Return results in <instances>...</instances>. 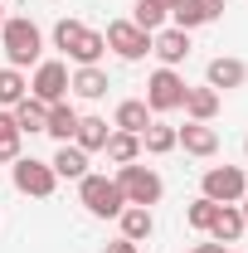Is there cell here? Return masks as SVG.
<instances>
[{"label":"cell","instance_id":"cell-28","mask_svg":"<svg viewBox=\"0 0 248 253\" xmlns=\"http://www.w3.org/2000/svg\"><path fill=\"white\" fill-rule=\"evenodd\" d=\"M102 54H107V39H102L97 30H88V34H83V44H78V49H73L68 59L78 63V68H88V63H97Z\"/></svg>","mask_w":248,"mask_h":253},{"label":"cell","instance_id":"cell-24","mask_svg":"<svg viewBox=\"0 0 248 253\" xmlns=\"http://www.w3.org/2000/svg\"><path fill=\"white\" fill-rule=\"evenodd\" d=\"M165 20H170V10H165L161 0H136V10H131V25H141L146 34L165 30Z\"/></svg>","mask_w":248,"mask_h":253},{"label":"cell","instance_id":"cell-10","mask_svg":"<svg viewBox=\"0 0 248 253\" xmlns=\"http://www.w3.org/2000/svg\"><path fill=\"white\" fill-rule=\"evenodd\" d=\"M175 146H185L190 156H200V161H209L219 151V131L209 122H185V126H175Z\"/></svg>","mask_w":248,"mask_h":253},{"label":"cell","instance_id":"cell-29","mask_svg":"<svg viewBox=\"0 0 248 253\" xmlns=\"http://www.w3.org/2000/svg\"><path fill=\"white\" fill-rule=\"evenodd\" d=\"M214 210H219L214 200H205V195H200V200H190V205H185V224L205 234V229H209V219H214Z\"/></svg>","mask_w":248,"mask_h":253},{"label":"cell","instance_id":"cell-27","mask_svg":"<svg viewBox=\"0 0 248 253\" xmlns=\"http://www.w3.org/2000/svg\"><path fill=\"white\" fill-rule=\"evenodd\" d=\"M83 34H88V25H83V20H59V25H54V49L73 54V49L83 44Z\"/></svg>","mask_w":248,"mask_h":253},{"label":"cell","instance_id":"cell-33","mask_svg":"<svg viewBox=\"0 0 248 253\" xmlns=\"http://www.w3.org/2000/svg\"><path fill=\"white\" fill-rule=\"evenodd\" d=\"M161 5H165V10H175V5H180V0H161Z\"/></svg>","mask_w":248,"mask_h":253},{"label":"cell","instance_id":"cell-21","mask_svg":"<svg viewBox=\"0 0 248 253\" xmlns=\"http://www.w3.org/2000/svg\"><path fill=\"white\" fill-rule=\"evenodd\" d=\"M107 136H112V126L102 122V117H78V131H73V146H83L88 156L107 146Z\"/></svg>","mask_w":248,"mask_h":253},{"label":"cell","instance_id":"cell-23","mask_svg":"<svg viewBox=\"0 0 248 253\" xmlns=\"http://www.w3.org/2000/svg\"><path fill=\"white\" fill-rule=\"evenodd\" d=\"M20 126H15V117H10V107H0V166H15L20 161Z\"/></svg>","mask_w":248,"mask_h":253},{"label":"cell","instance_id":"cell-7","mask_svg":"<svg viewBox=\"0 0 248 253\" xmlns=\"http://www.w3.org/2000/svg\"><path fill=\"white\" fill-rule=\"evenodd\" d=\"M102 39H107V49H112L117 59H126V63H136V59L151 54V34L141 30V25H131V20H112Z\"/></svg>","mask_w":248,"mask_h":253},{"label":"cell","instance_id":"cell-35","mask_svg":"<svg viewBox=\"0 0 248 253\" xmlns=\"http://www.w3.org/2000/svg\"><path fill=\"white\" fill-rule=\"evenodd\" d=\"M244 156H248V136H244Z\"/></svg>","mask_w":248,"mask_h":253},{"label":"cell","instance_id":"cell-17","mask_svg":"<svg viewBox=\"0 0 248 253\" xmlns=\"http://www.w3.org/2000/svg\"><path fill=\"white\" fill-rule=\"evenodd\" d=\"M112 126H117V131H131V136H141V131L151 126V107H146L141 97H126V102H117Z\"/></svg>","mask_w":248,"mask_h":253},{"label":"cell","instance_id":"cell-8","mask_svg":"<svg viewBox=\"0 0 248 253\" xmlns=\"http://www.w3.org/2000/svg\"><path fill=\"white\" fill-rule=\"evenodd\" d=\"M30 97H39L44 107H49V102H63V97H68V63H59V59H44V63H34Z\"/></svg>","mask_w":248,"mask_h":253},{"label":"cell","instance_id":"cell-26","mask_svg":"<svg viewBox=\"0 0 248 253\" xmlns=\"http://www.w3.org/2000/svg\"><path fill=\"white\" fill-rule=\"evenodd\" d=\"M141 151H151V156H165V151H175V126L151 122L146 131H141Z\"/></svg>","mask_w":248,"mask_h":253},{"label":"cell","instance_id":"cell-22","mask_svg":"<svg viewBox=\"0 0 248 253\" xmlns=\"http://www.w3.org/2000/svg\"><path fill=\"white\" fill-rule=\"evenodd\" d=\"M107 161L112 166H131V161H141V136H131V131H117L112 126V136H107Z\"/></svg>","mask_w":248,"mask_h":253},{"label":"cell","instance_id":"cell-4","mask_svg":"<svg viewBox=\"0 0 248 253\" xmlns=\"http://www.w3.org/2000/svg\"><path fill=\"white\" fill-rule=\"evenodd\" d=\"M200 195L214 200V205H239L248 195V170L244 166H209L205 180H200Z\"/></svg>","mask_w":248,"mask_h":253},{"label":"cell","instance_id":"cell-32","mask_svg":"<svg viewBox=\"0 0 248 253\" xmlns=\"http://www.w3.org/2000/svg\"><path fill=\"white\" fill-rule=\"evenodd\" d=\"M239 214H244V229H248V195L239 200Z\"/></svg>","mask_w":248,"mask_h":253},{"label":"cell","instance_id":"cell-25","mask_svg":"<svg viewBox=\"0 0 248 253\" xmlns=\"http://www.w3.org/2000/svg\"><path fill=\"white\" fill-rule=\"evenodd\" d=\"M20 97H30V78L20 68H0V107H15Z\"/></svg>","mask_w":248,"mask_h":253},{"label":"cell","instance_id":"cell-13","mask_svg":"<svg viewBox=\"0 0 248 253\" xmlns=\"http://www.w3.org/2000/svg\"><path fill=\"white\" fill-rule=\"evenodd\" d=\"M205 234H209L214 244H224V249H229V244H239V239L248 234V229H244V214H239V205H219Z\"/></svg>","mask_w":248,"mask_h":253},{"label":"cell","instance_id":"cell-30","mask_svg":"<svg viewBox=\"0 0 248 253\" xmlns=\"http://www.w3.org/2000/svg\"><path fill=\"white\" fill-rule=\"evenodd\" d=\"M107 253H141V249H136L131 239H112V244H107Z\"/></svg>","mask_w":248,"mask_h":253},{"label":"cell","instance_id":"cell-9","mask_svg":"<svg viewBox=\"0 0 248 253\" xmlns=\"http://www.w3.org/2000/svg\"><path fill=\"white\" fill-rule=\"evenodd\" d=\"M151 54L161 59V68H175V63L190 59V30H175V25H165V30L151 34Z\"/></svg>","mask_w":248,"mask_h":253},{"label":"cell","instance_id":"cell-14","mask_svg":"<svg viewBox=\"0 0 248 253\" xmlns=\"http://www.w3.org/2000/svg\"><path fill=\"white\" fill-rule=\"evenodd\" d=\"M117 224H122V239H131V244H146L156 234V214L146 205H126L122 214H117Z\"/></svg>","mask_w":248,"mask_h":253},{"label":"cell","instance_id":"cell-16","mask_svg":"<svg viewBox=\"0 0 248 253\" xmlns=\"http://www.w3.org/2000/svg\"><path fill=\"white\" fill-rule=\"evenodd\" d=\"M185 117H190V122H214V117H219V93L209 88V83L185 88Z\"/></svg>","mask_w":248,"mask_h":253},{"label":"cell","instance_id":"cell-31","mask_svg":"<svg viewBox=\"0 0 248 253\" xmlns=\"http://www.w3.org/2000/svg\"><path fill=\"white\" fill-rule=\"evenodd\" d=\"M190 253H229V249H224V244H214V239H205V244H195Z\"/></svg>","mask_w":248,"mask_h":253},{"label":"cell","instance_id":"cell-12","mask_svg":"<svg viewBox=\"0 0 248 253\" xmlns=\"http://www.w3.org/2000/svg\"><path fill=\"white\" fill-rule=\"evenodd\" d=\"M219 15H224V0H180V5L170 10L175 30H200V25H214Z\"/></svg>","mask_w":248,"mask_h":253},{"label":"cell","instance_id":"cell-5","mask_svg":"<svg viewBox=\"0 0 248 253\" xmlns=\"http://www.w3.org/2000/svg\"><path fill=\"white\" fill-rule=\"evenodd\" d=\"M185 88L190 83L175 68H156L151 78H146V97H141V102L151 107V117L156 112H180V107H185Z\"/></svg>","mask_w":248,"mask_h":253},{"label":"cell","instance_id":"cell-6","mask_svg":"<svg viewBox=\"0 0 248 253\" xmlns=\"http://www.w3.org/2000/svg\"><path fill=\"white\" fill-rule=\"evenodd\" d=\"M10 180H15L20 195H30V200H49L54 185H59L54 166H49V161H39V156H20L15 166H10Z\"/></svg>","mask_w":248,"mask_h":253},{"label":"cell","instance_id":"cell-20","mask_svg":"<svg viewBox=\"0 0 248 253\" xmlns=\"http://www.w3.org/2000/svg\"><path fill=\"white\" fill-rule=\"evenodd\" d=\"M44 131H49L59 146H63V141H73V131H78V112L68 107V97H63V102H49V122H44Z\"/></svg>","mask_w":248,"mask_h":253},{"label":"cell","instance_id":"cell-2","mask_svg":"<svg viewBox=\"0 0 248 253\" xmlns=\"http://www.w3.org/2000/svg\"><path fill=\"white\" fill-rule=\"evenodd\" d=\"M78 200H83V210L93 214V219H117L126 210V200H122V190H117V180H107V175H83L78 180Z\"/></svg>","mask_w":248,"mask_h":253},{"label":"cell","instance_id":"cell-18","mask_svg":"<svg viewBox=\"0 0 248 253\" xmlns=\"http://www.w3.org/2000/svg\"><path fill=\"white\" fill-rule=\"evenodd\" d=\"M68 88H73L78 97H88V102H97V97L107 93V73H102V63H88V68L68 73Z\"/></svg>","mask_w":248,"mask_h":253},{"label":"cell","instance_id":"cell-19","mask_svg":"<svg viewBox=\"0 0 248 253\" xmlns=\"http://www.w3.org/2000/svg\"><path fill=\"white\" fill-rule=\"evenodd\" d=\"M10 117H15V126H20L25 136H34V131H44V122H49V107H44L39 97H20V102L10 107Z\"/></svg>","mask_w":248,"mask_h":253},{"label":"cell","instance_id":"cell-11","mask_svg":"<svg viewBox=\"0 0 248 253\" xmlns=\"http://www.w3.org/2000/svg\"><path fill=\"white\" fill-rule=\"evenodd\" d=\"M205 83L214 88V93H234V88H244L248 83V63L244 59H209V68H205Z\"/></svg>","mask_w":248,"mask_h":253},{"label":"cell","instance_id":"cell-15","mask_svg":"<svg viewBox=\"0 0 248 253\" xmlns=\"http://www.w3.org/2000/svg\"><path fill=\"white\" fill-rule=\"evenodd\" d=\"M49 166H54V175H59V180H83V175H88V151H83V146H73V141H63Z\"/></svg>","mask_w":248,"mask_h":253},{"label":"cell","instance_id":"cell-36","mask_svg":"<svg viewBox=\"0 0 248 253\" xmlns=\"http://www.w3.org/2000/svg\"><path fill=\"white\" fill-rule=\"evenodd\" d=\"M229 253H234V249H229Z\"/></svg>","mask_w":248,"mask_h":253},{"label":"cell","instance_id":"cell-1","mask_svg":"<svg viewBox=\"0 0 248 253\" xmlns=\"http://www.w3.org/2000/svg\"><path fill=\"white\" fill-rule=\"evenodd\" d=\"M0 49H5L10 68H30V63H39V54H44V34H39V25H34L30 15H5V25H0Z\"/></svg>","mask_w":248,"mask_h":253},{"label":"cell","instance_id":"cell-34","mask_svg":"<svg viewBox=\"0 0 248 253\" xmlns=\"http://www.w3.org/2000/svg\"><path fill=\"white\" fill-rule=\"evenodd\" d=\"M0 25H5V0H0Z\"/></svg>","mask_w":248,"mask_h":253},{"label":"cell","instance_id":"cell-3","mask_svg":"<svg viewBox=\"0 0 248 253\" xmlns=\"http://www.w3.org/2000/svg\"><path fill=\"white\" fill-rule=\"evenodd\" d=\"M112 180H117V190H122L126 205H146V210H151L156 200L165 195V180L156 175L151 166H136V161H131V166H117V175H112Z\"/></svg>","mask_w":248,"mask_h":253}]
</instances>
